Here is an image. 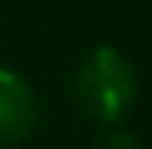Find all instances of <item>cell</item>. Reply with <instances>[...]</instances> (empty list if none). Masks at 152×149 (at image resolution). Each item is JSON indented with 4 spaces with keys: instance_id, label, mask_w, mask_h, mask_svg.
<instances>
[{
    "instance_id": "1",
    "label": "cell",
    "mask_w": 152,
    "mask_h": 149,
    "mask_svg": "<svg viewBox=\"0 0 152 149\" xmlns=\"http://www.w3.org/2000/svg\"><path fill=\"white\" fill-rule=\"evenodd\" d=\"M136 88L139 81H136L129 59L110 46L94 49L75 75V97L91 117L104 123H117L133 110Z\"/></svg>"
},
{
    "instance_id": "2",
    "label": "cell",
    "mask_w": 152,
    "mask_h": 149,
    "mask_svg": "<svg viewBox=\"0 0 152 149\" xmlns=\"http://www.w3.org/2000/svg\"><path fill=\"white\" fill-rule=\"evenodd\" d=\"M36 123V94L23 75L0 68V143L23 139Z\"/></svg>"
},
{
    "instance_id": "3",
    "label": "cell",
    "mask_w": 152,
    "mask_h": 149,
    "mask_svg": "<svg viewBox=\"0 0 152 149\" xmlns=\"http://www.w3.org/2000/svg\"><path fill=\"white\" fill-rule=\"evenodd\" d=\"M104 149H142V143H139V136L133 133V130H113L107 139H104Z\"/></svg>"
}]
</instances>
